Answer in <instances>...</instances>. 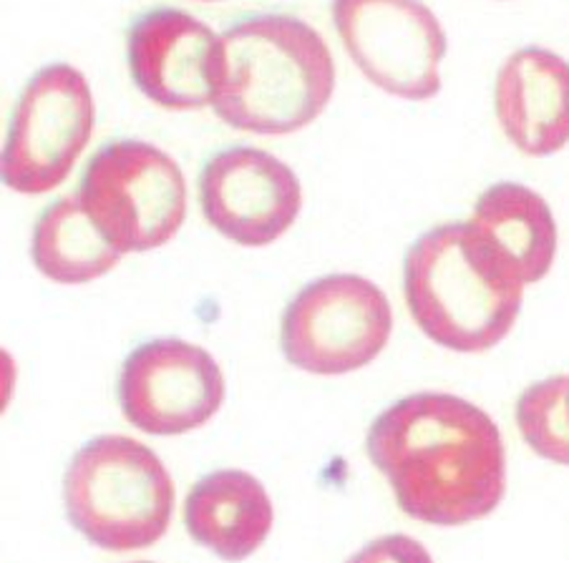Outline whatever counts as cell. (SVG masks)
Here are the masks:
<instances>
[{
	"instance_id": "ba28073f",
	"label": "cell",
	"mask_w": 569,
	"mask_h": 563,
	"mask_svg": "<svg viewBox=\"0 0 569 563\" xmlns=\"http://www.w3.org/2000/svg\"><path fill=\"white\" fill-rule=\"evenodd\" d=\"M330 16L343 49L378 89L406 101L441 91L449 41L421 0H333Z\"/></svg>"
},
{
	"instance_id": "277c9868",
	"label": "cell",
	"mask_w": 569,
	"mask_h": 563,
	"mask_svg": "<svg viewBox=\"0 0 569 563\" xmlns=\"http://www.w3.org/2000/svg\"><path fill=\"white\" fill-rule=\"evenodd\" d=\"M66 519L93 546L147 549L164 536L174 485L154 451L124 435L83 443L63 473Z\"/></svg>"
},
{
	"instance_id": "52a82bcc",
	"label": "cell",
	"mask_w": 569,
	"mask_h": 563,
	"mask_svg": "<svg viewBox=\"0 0 569 563\" xmlns=\"http://www.w3.org/2000/svg\"><path fill=\"white\" fill-rule=\"evenodd\" d=\"M93 131L91 86L69 63L41 66L13 103L0 177L18 194L61 187L89 147Z\"/></svg>"
},
{
	"instance_id": "7a4b0ae2",
	"label": "cell",
	"mask_w": 569,
	"mask_h": 563,
	"mask_svg": "<svg viewBox=\"0 0 569 563\" xmlns=\"http://www.w3.org/2000/svg\"><path fill=\"white\" fill-rule=\"evenodd\" d=\"M336 89V63L316 28L290 13H244L222 31L212 109L230 129L282 137L316 121Z\"/></svg>"
},
{
	"instance_id": "4fadbf2b",
	"label": "cell",
	"mask_w": 569,
	"mask_h": 563,
	"mask_svg": "<svg viewBox=\"0 0 569 563\" xmlns=\"http://www.w3.org/2000/svg\"><path fill=\"white\" fill-rule=\"evenodd\" d=\"M184 526L199 546L222 561H244L272 529V503L254 475L222 468L199 479L187 493Z\"/></svg>"
},
{
	"instance_id": "7c38bea8",
	"label": "cell",
	"mask_w": 569,
	"mask_h": 563,
	"mask_svg": "<svg viewBox=\"0 0 569 563\" xmlns=\"http://www.w3.org/2000/svg\"><path fill=\"white\" fill-rule=\"evenodd\" d=\"M495 113L521 154L545 159L569 144V61L525 46L499 66Z\"/></svg>"
},
{
	"instance_id": "5bb4252c",
	"label": "cell",
	"mask_w": 569,
	"mask_h": 563,
	"mask_svg": "<svg viewBox=\"0 0 569 563\" xmlns=\"http://www.w3.org/2000/svg\"><path fill=\"white\" fill-rule=\"evenodd\" d=\"M471 224L505 257L521 284L545 280L557 257V222L542 194L519 181H497L479 194Z\"/></svg>"
},
{
	"instance_id": "9a60e30c",
	"label": "cell",
	"mask_w": 569,
	"mask_h": 563,
	"mask_svg": "<svg viewBox=\"0 0 569 563\" xmlns=\"http://www.w3.org/2000/svg\"><path fill=\"white\" fill-rule=\"evenodd\" d=\"M36 270L59 284H87L109 274L121 252L93 224L79 197L53 199L38 214L31 234Z\"/></svg>"
},
{
	"instance_id": "9c48e42d",
	"label": "cell",
	"mask_w": 569,
	"mask_h": 563,
	"mask_svg": "<svg viewBox=\"0 0 569 563\" xmlns=\"http://www.w3.org/2000/svg\"><path fill=\"white\" fill-rule=\"evenodd\" d=\"M227 395L224 375L204 348L177 338L147 340L119 368L117 400L129 425L182 435L204 425Z\"/></svg>"
},
{
	"instance_id": "5b68a950",
	"label": "cell",
	"mask_w": 569,
	"mask_h": 563,
	"mask_svg": "<svg viewBox=\"0 0 569 563\" xmlns=\"http://www.w3.org/2000/svg\"><path fill=\"white\" fill-rule=\"evenodd\" d=\"M76 197L121 254L167 244L187 214V184L177 161L149 141L129 137L93 151Z\"/></svg>"
},
{
	"instance_id": "6da1fadb",
	"label": "cell",
	"mask_w": 569,
	"mask_h": 563,
	"mask_svg": "<svg viewBox=\"0 0 569 563\" xmlns=\"http://www.w3.org/2000/svg\"><path fill=\"white\" fill-rule=\"evenodd\" d=\"M366 453L398 509L431 526L487 519L507 493V451L495 420L449 393H413L378 415Z\"/></svg>"
},
{
	"instance_id": "3957f363",
	"label": "cell",
	"mask_w": 569,
	"mask_h": 563,
	"mask_svg": "<svg viewBox=\"0 0 569 563\" xmlns=\"http://www.w3.org/2000/svg\"><path fill=\"white\" fill-rule=\"evenodd\" d=\"M525 284L471 222H446L403 254V294L413 322L439 348L487 352L521 312Z\"/></svg>"
},
{
	"instance_id": "ac0fdd59",
	"label": "cell",
	"mask_w": 569,
	"mask_h": 563,
	"mask_svg": "<svg viewBox=\"0 0 569 563\" xmlns=\"http://www.w3.org/2000/svg\"><path fill=\"white\" fill-rule=\"evenodd\" d=\"M202 3H217V0H202Z\"/></svg>"
},
{
	"instance_id": "30bf717a",
	"label": "cell",
	"mask_w": 569,
	"mask_h": 563,
	"mask_svg": "<svg viewBox=\"0 0 569 563\" xmlns=\"http://www.w3.org/2000/svg\"><path fill=\"white\" fill-rule=\"evenodd\" d=\"M202 214L214 232L242 247H264L296 224L300 179L284 161L254 147H222L197 177Z\"/></svg>"
},
{
	"instance_id": "8fae6325",
	"label": "cell",
	"mask_w": 569,
	"mask_h": 563,
	"mask_svg": "<svg viewBox=\"0 0 569 563\" xmlns=\"http://www.w3.org/2000/svg\"><path fill=\"white\" fill-rule=\"evenodd\" d=\"M127 66L139 93L159 107H212L222 69V36L182 8H147L127 28Z\"/></svg>"
},
{
	"instance_id": "8992f818",
	"label": "cell",
	"mask_w": 569,
	"mask_h": 563,
	"mask_svg": "<svg viewBox=\"0 0 569 563\" xmlns=\"http://www.w3.org/2000/svg\"><path fill=\"white\" fill-rule=\"evenodd\" d=\"M393 330L391 302L360 274H326L300 288L280 320V350L292 368L346 375L381 355Z\"/></svg>"
},
{
	"instance_id": "2e32d148",
	"label": "cell",
	"mask_w": 569,
	"mask_h": 563,
	"mask_svg": "<svg viewBox=\"0 0 569 563\" xmlns=\"http://www.w3.org/2000/svg\"><path fill=\"white\" fill-rule=\"evenodd\" d=\"M517 428L537 455L569 465V375L537 380L517 400Z\"/></svg>"
},
{
	"instance_id": "d6986e66",
	"label": "cell",
	"mask_w": 569,
	"mask_h": 563,
	"mask_svg": "<svg viewBox=\"0 0 569 563\" xmlns=\"http://www.w3.org/2000/svg\"><path fill=\"white\" fill-rule=\"evenodd\" d=\"M134 563H151V561H134Z\"/></svg>"
},
{
	"instance_id": "e0dca14e",
	"label": "cell",
	"mask_w": 569,
	"mask_h": 563,
	"mask_svg": "<svg viewBox=\"0 0 569 563\" xmlns=\"http://www.w3.org/2000/svg\"><path fill=\"white\" fill-rule=\"evenodd\" d=\"M346 563H433V559L416 539L403 536V533H388V536L366 543Z\"/></svg>"
}]
</instances>
